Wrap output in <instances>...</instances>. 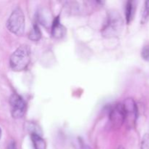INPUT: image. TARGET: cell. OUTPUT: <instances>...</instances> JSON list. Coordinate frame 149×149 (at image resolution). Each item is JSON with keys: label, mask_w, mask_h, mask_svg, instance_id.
<instances>
[{"label": "cell", "mask_w": 149, "mask_h": 149, "mask_svg": "<svg viewBox=\"0 0 149 149\" xmlns=\"http://www.w3.org/2000/svg\"><path fill=\"white\" fill-rule=\"evenodd\" d=\"M7 149H17L16 143L14 141H12L7 146Z\"/></svg>", "instance_id": "5bb4252c"}, {"label": "cell", "mask_w": 149, "mask_h": 149, "mask_svg": "<svg viewBox=\"0 0 149 149\" xmlns=\"http://www.w3.org/2000/svg\"><path fill=\"white\" fill-rule=\"evenodd\" d=\"M136 10V2L135 1H128L125 5V17L128 24L133 20Z\"/></svg>", "instance_id": "ba28073f"}, {"label": "cell", "mask_w": 149, "mask_h": 149, "mask_svg": "<svg viewBox=\"0 0 149 149\" xmlns=\"http://www.w3.org/2000/svg\"><path fill=\"white\" fill-rule=\"evenodd\" d=\"M30 61V48L27 45H21L10 56V66L13 71H21L27 68Z\"/></svg>", "instance_id": "6da1fadb"}, {"label": "cell", "mask_w": 149, "mask_h": 149, "mask_svg": "<svg viewBox=\"0 0 149 149\" xmlns=\"http://www.w3.org/2000/svg\"><path fill=\"white\" fill-rule=\"evenodd\" d=\"M7 28L10 32L17 36H21L25 31V16L20 7L12 12L7 21Z\"/></svg>", "instance_id": "3957f363"}, {"label": "cell", "mask_w": 149, "mask_h": 149, "mask_svg": "<svg viewBox=\"0 0 149 149\" xmlns=\"http://www.w3.org/2000/svg\"><path fill=\"white\" fill-rule=\"evenodd\" d=\"M79 149H92L90 148V146H88L87 145H86L85 143H80V147H79Z\"/></svg>", "instance_id": "9a60e30c"}, {"label": "cell", "mask_w": 149, "mask_h": 149, "mask_svg": "<svg viewBox=\"0 0 149 149\" xmlns=\"http://www.w3.org/2000/svg\"><path fill=\"white\" fill-rule=\"evenodd\" d=\"M119 149H124L123 148H122V147H119Z\"/></svg>", "instance_id": "e0dca14e"}, {"label": "cell", "mask_w": 149, "mask_h": 149, "mask_svg": "<svg viewBox=\"0 0 149 149\" xmlns=\"http://www.w3.org/2000/svg\"><path fill=\"white\" fill-rule=\"evenodd\" d=\"M149 20V1L144 2L142 11H141V24H146Z\"/></svg>", "instance_id": "8fae6325"}, {"label": "cell", "mask_w": 149, "mask_h": 149, "mask_svg": "<svg viewBox=\"0 0 149 149\" xmlns=\"http://www.w3.org/2000/svg\"><path fill=\"white\" fill-rule=\"evenodd\" d=\"M122 104L125 111V122L130 127H133L138 116L136 103L132 98H127Z\"/></svg>", "instance_id": "277c9868"}, {"label": "cell", "mask_w": 149, "mask_h": 149, "mask_svg": "<svg viewBox=\"0 0 149 149\" xmlns=\"http://www.w3.org/2000/svg\"><path fill=\"white\" fill-rule=\"evenodd\" d=\"M31 139L35 149H46V143L42 136L33 134L31 135Z\"/></svg>", "instance_id": "9c48e42d"}, {"label": "cell", "mask_w": 149, "mask_h": 149, "mask_svg": "<svg viewBox=\"0 0 149 149\" xmlns=\"http://www.w3.org/2000/svg\"><path fill=\"white\" fill-rule=\"evenodd\" d=\"M51 33L55 39H62L66 33V29L64 27L60 21V17H55L51 26Z\"/></svg>", "instance_id": "52a82bcc"}, {"label": "cell", "mask_w": 149, "mask_h": 149, "mask_svg": "<svg viewBox=\"0 0 149 149\" xmlns=\"http://www.w3.org/2000/svg\"><path fill=\"white\" fill-rule=\"evenodd\" d=\"M109 122L112 127L119 128L125 122V111L122 103H117L111 109Z\"/></svg>", "instance_id": "8992f818"}, {"label": "cell", "mask_w": 149, "mask_h": 149, "mask_svg": "<svg viewBox=\"0 0 149 149\" xmlns=\"http://www.w3.org/2000/svg\"><path fill=\"white\" fill-rule=\"evenodd\" d=\"M141 149H149V134L146 133L143 136L141 143Z\"/></svg>", "instance_id": "7c38bea8"}, {"label": "cell", "mask_w": 149, "mask_h": 149, "mask_svg": "<svg viewBox=\"0 0 149 149\" xmlns=\"http://www.w3.org/2000/svg\"><path fill=\"white\" fill-rule=\"evenodd\" d=\"M12 116L14 119H20L24 116L26 111V103L23 97L17 94H13L10 97Z\"/></svg>", "instance_id": "5b68a950"}, {"label": "cell", "mask_w": 149, "mask_h": 149, "mask_svg": "<svg viewBox=\"0 0 149 149\" xmlns=\"http://www.w3.org/2000/svg\"><path fill=\"white\" fill-rule=\"evenodd\" d=\"M1 133H2V132H1V129L0 128V139H1Z\"/></svg>", "instance_id": "2e32d148"}, {"label": "cell", "mask_w": 149, "mask_h": 149, "mask_svg": "<svg viewBox=\"0 0 149 149\" xmlns=\"http://www.w3.org/2000/svg\"><path fill=\"white\" fill-rule=\"evenodd\" d=\"M141 57L146 61L149 62V45H145L141 50Z\"/></svg>", "instance_id": "4fadbf2b"}, {"label": "cell", "mask_w": 149, "mask_h": 149, "mask_svg": "<svg viewBox=\"0 0 149 149\" xmlns=\"http://www.w3.org/2000/svg\"><path fill=\"white\" fill-rule=\"evenodd\" d=\"M41 37H42V33H41L40 29L37 24H34L29 32V39L33 42H38L41 39Z\"/></svg>", "instance_id": "30bf717a"}, {"label": "cell", "mask_w": 149, "mask_h": 149, "mask_svg": "<svg viewBox=\"0 0 149 149\" xmlns=\"http://www.w3.org/2000/svg\"><path fill=\"white\" fill-rule=\"evenodd\" d=\"M124 28V20L117 12H111L108 16L107 21L102 29V34L106 38L119 36Z\"/></svg>", "instance_id": "7a4b0ae2"}]
</instances>
